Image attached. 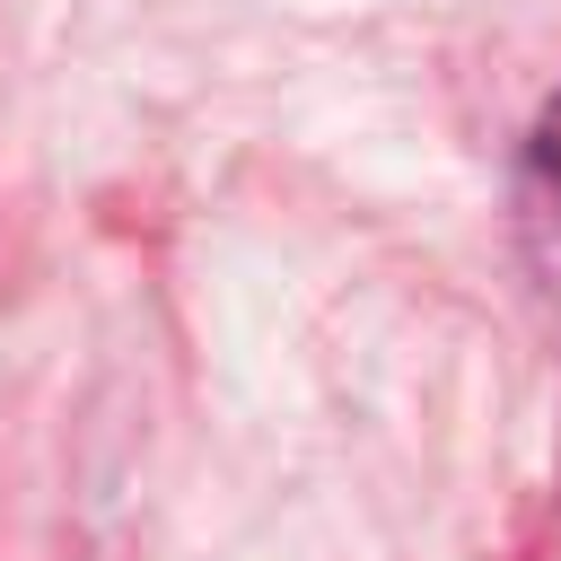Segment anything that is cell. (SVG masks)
Segmentation results:
<instances>
[{"mask_svg":"<svg viewBox=\"0 0 561 561\" xmlns=\"http://www.w3.org/2000/svg\"><path fill=\"white\" fill-rule=\"evenodd\" d=\"M517 254H526L535 289L561 307V96L535 114L526 158H517Z\"/></svg>","mask_w":561,"mask_h":561,"instance_id":"cell-1","label":"cell"}]
</instances>
